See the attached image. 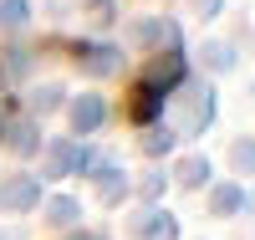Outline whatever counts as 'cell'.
Here are the masks:
<instances>
[{
	"label": "cell",
	"mask_w": 255,
	"mask_h": 240,
	"mask_svg": "<svg viewBox=\"0 0 255 240\" xmlns=\"http://www.w3.org/2000/svg\"><path fill=\"white\" fill-rule=\"evenodd\" d=\"M72 113H77V128H92V123H102V102L97 97H82Z\"/></svg>",
	"instance_id": "1"
},
{
	"label": "cell",
	"mask_w": 255,
	"mask_h": 240,
	"mask_svg": "<svg viewBox=\"0 0 255 240\" xmlns=\"http://www.w3.org/2000/svg\"><path fill=\"white\" fill-rule=\"evenodd\" d=\"M215 205H220V210H235V205H240V189H220Z\"/></svg>",
	"instance_id": "3"
},
{
	"label": "cell",
	"mask_w": 255,
	"mask_h": 240,
	"mask_svg": "<svg viewBox=\"0 0 255 240\" xmlns=\"http://www.w3.org/2000/svg\"><path fill=\"white\" fill-rule=\"evenodd\" d=\"M26 20V0H0V26H15Z\"/></svg>",
	"instance_id": "2"
}]
</instances>
